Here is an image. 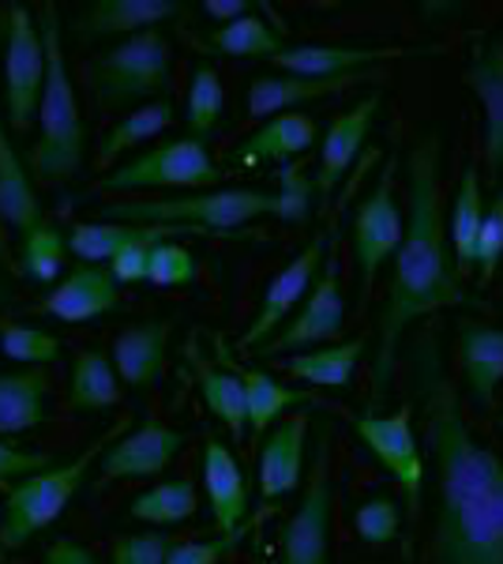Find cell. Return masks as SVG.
Masks as SVG:
<instances>
[{
	"instance_id": "obj_1",
	"label": "cell",
	"mask_w": 503,
	"mask_h": 564,
	"mask_svg": "<svg viewBox=\"0 0 503 564\" xmlns=\"http://www.w3.org/2000/svg\"><path fill=\"white\" fill-rule=\"evenodd\" d=\"M406 380L436 463V523L425 564H503V459L462 417L459 388L433 324L409 335Z\"/></svg>"
},
{
	"instance_id": "obj_2",
	"label": "cell",
	"mask_w": 503,
	"mask_h": 564,
	"mask_svg": "<svg viewBox=\"0 0 503 564\" xmlns=\"http://www.w3.org/2000/svg\"><path fill=\"white\" fill-rule=\"evenodd\" d=\"M409 174V215L406 234L391 260V286L380 313V339L372 358V395L369 411L387 399L395 380V358L402 350V335L420 316H433L440 308H478L481 297L466 290V282L455 268L451 241H447V218L440 196V135L425 132L406 154Z\"/></svg>"
},
{
	"instance_id": "obj_3",
	"label": "cell",
	"mask_w": 503,
	"mask_h": 564,
	"mask_svg": "<svg viewBox=\"0 0 503 564\" xmlns=\"http://www.w3.org/2000/svg\"><path fill=\"white\" fill-rule=\"evenodd\" d=\"M305 162H289L278 170V188H210V193L158 196V199H109L98 212L106 223L162 226V230H199L226 234L241 230L255 218L305 223L313 207V177H305Z\"/></svg>"
},
{
	"instance_id": "obj_4",
	"label": "cell",
	"mask_w": 503,
	"mask_h": 564,
	"mask_svg": "<svg viewBox=\"0 0 503 564\" xmlns=\"http://www.w3.org/2000/svg\"><path fill=\"white\" fill-rule=\"evenodd\" d=\"M42 50H45V87L39 106V140L31 148V177L45 185L79 177L87 154V124L79 113V98L64 65L61 12L53 4L42 8Z\"/></svg>"
},
{
	"instance_id": "obj_5",
	"label": "cell",
	"mask_w": 503,
	"mask_h": 564,
	"mask_svg": "<svg viewBox=\"0 0 503 564\" xmlns=\"http://www.w3.org/2000/svg\"><path fill=\"white\" fill-rule=\"evenodd\" d=\"M124 430H128V417H121V422H117L113 430H106L102 436H95V441H90L76 459L53 463V467L39 470V475L15 481L4 497L0 545H4V550H20V545H26L34 534H42L45 527L57 520L64 508H68V500L84 489L95 459L106 456V448L117 441V436H124Z\"/></svg>"
},
{
	"instance_id": "obj_6",
	"label": "cell",
	"mask_w": 503,
	"mask_h": 564,
	"mask_svg": "<svg viewBox=\"0 0 503 564\" xmlns=\"http://www.w3.org/2000/svg\"><path fill=\"white\" fill-rule=\"evenodd\" d=\"M90 90L102 109L121 106H147L166 98L173 76V50L162 31H143L121 39L98 61H90Z\"/></svg>"
},
{
	"instance_id": "obj_7",
	"label": "cell",
	"mask_w": 503,
	"mask_h": 564,
	"mask_svg": "<svg viewBox=\"0 0 503 564\" xmlns=\"http://www.w3.org/2000/svg\"><path fill=\"white\" fill-rule=\"evenodd\" d=\"M222 170L210 159L204 140H170L162 148H151L140 159L117 166L113 174L98 177L90 185V196H117V193H162V188H177V193H210L218 185Z\"/></svg>"
},
{
	"instance_id": "obj_8",
	"label": "cell",
	"mask_w": 503,
	"mask_h": 564,
	"mask_svg": "<svg viewBox=\"0 0 503 564\" xmlns=\"http://www.w3.org/2000/svg\"><path fill=\"white\" fill-rule=\"evenodd\" d=\"M395 159L383 162L376 174L372 193L353 212V260H357V279H361V305L369 302L372 282H376L380 268L398 252L406 223H402L398 199H395Z\"/></svg>"
},
{
	"instance_id": "obj_9",
	"label": "cell",
	"mask_w": 503,
	"mask_h": 564,
	"mask_svg": "<svg viewBox=\"0 0 503 564\" xmlns=\"http://www.w3.org/2000/svg\"><path fill=\"white\" fill-rule=\"evenodd\" d=\"M353 433L361 436V444L372 452V459L398 481L402 497H406L409 520L417 523L420 497H425V459H420L417 433H414V406H402V411H391V414H380V411L357 414Z\"/></svg>"
},
{
	"instance_id": "obj_10",
	"label": "cell",
	"mask_w": 503,
	"mask_h": 564,
	"mask_svg": "<svg viewBox=\"0 0 503 564\" xmlns=\"http://www.w3.org/2000/svg\"><path fill=\"white\" fill-rule=\"evenodd\" d=\"M331 249H335V223H327L324 230H316L313 241H308L305 249H300L297 257L271 279V286L263 290L260 308H255L249 332L237 339V347L260 350L263 343L282 332V321H286L297 305H305L308 290L316 286V279H319V271H324V260Z\"/></svg>"
},
{
	"instance_id": "obj_11",
	"label": "cell",
	"mask_w": 503,
	"mask_h": 564,
	"mask_svg": "<svg viewBox=\"0 0 503 564\" xmlns=\"http://www.w3.org/2000/svg\"><path fill=\"white\" fill-rule=\"evenodd\" d=\"M45 87V50L34 26L31 8H8V39H4V109L12 132H26L39 121Z\"/></svg>"
},
{
	"instance_id": "obj_12",
	"label": "cell",
	"mask_w": 503,
	"mask_h": 564,
	"mask_svg": "<svg viewBox=\"0 0 503 564\" xmlns=\"http://www.w3.org/2000/svg\"><path fill=\"white\" fill-rule=\"evenodd\" d=\"M282 564H331V433L319 430L313 475L294 520L282 531Z\"/></svg>"
},
{
	"instance_id": "obj_13",
	"label": "cell",
	"mask_w": 503,
	"mask_h": 564,
	"mask_svg": "<svg viewBox=\"0 0 503 564\" xmlns=\"http://www.w3.org/2000/svg\"><path fill=\"white\" fill-rule=\"evenodd\" d=\"M346 324V297H342V279H338V252L331 249L324 260V271H319L316 286L308 290L300 313L282 327L274 339H267L260 347V354L267 358H278V354H300L313 350L319 343H331L342 335Z\"/></svg>"
},
{
	"instance_id": "obj_14",
	"label": "cell",
	"mask_w": 503,
	"mask_h": 564,
	"mask_svg": "<svg viewBox=\"0 0 503 564\" xmlns=\"http://www.w3.org/2000/svg\"><path fill=\"white\" fill-rule=\"evenodd\" d=\"M466 84L478 95L484 113V135H481L484 177L496 185L503 177V26L473 39Z\"/></svg>"
},
{
	"instance_id": "obj_15",
	"label": "cell",
	"mask_w": 503,
	"mask_h": 564,
	"mask_svg": "<svg viewBox=\"0 0 503 564\" xmlns=\"http://www.w3.org/2000/svg\"><path fill=\"white\" fill-rule=\"evenodd\" d=\"M380 72H353V76H331V79H308V76H255L249 90H244V113L249 117H282L297 113V106L319 102V98H335L361 84H376Z\"/></svg>"
},
{
	"instance_id": "obj_16",
	"label": "cell",
	"mask_w": 503,
	"mask_h": 564,
	"mask_svg": "<svg viewBox=\"0 0 503 564\" xmlns=\"http://www.w3.org/2000/svg\"><path fill=\"white\" fill-rule=\"evenodd\" d=\"M188 436L181 430H170L162 422H143L135 433L117 436L102 456V470H98V481L109 486V481L121 478H154L170 467L173 459L181 456Z\"/></svg>"
},
{
	"instance_id": "obj_17",
	"label": "cell",
	"mask_w": 503,
	"mask_h": 564,
	"mask_svg": "<svg viewBox=\"0 0 503 564\" xmlns=\"http://www.w3.org/2000/svg\"><path fill=\"white\" fill-rule=\"evenodd\" d=\"M428 50H398V45H286L271 57V65L286 76H308V79H331V76H353L376 65H387L395 57H420Z\"/></svg>"
},
{
	"instance_id": "obj_18",
	"label": "cell",
	"mask_w": 503,
	"mask_h": 564,
	"mask_svg": "<svg viewBox=\"0 0 503 564\" xmlns=\"http://www.w3.org/2000/svg\"><path fill=\"white\" fill-rule=\"evenodd\" d=\"M455 361L462 384L478 406H492V395L503 384V327L459 316L455 321Z\"/></svg>"
},
{
	"instance_id": "obj_19",
	"label": "cell",
	"mask_w": 503,
	"mask_h": 564,
	"mask_svg": "<svg viewBox=\"0 0 503 564\" xmlns=\"http://www.w3.org/2000/svg\"><path fill=\"white\" fill-rule=\"evenodd\" d=\"M380 90H372L369 98H361L353 109H346L342 117H335L331 129L324 135V148H319V174H316V193L327 199L338 188V181L350 177L357 166V154H361L364 140L372 132V121L380 113Z\"/></svg>"
},
{
	"instance_id": "obj_20",
	"label": "cell",
	"mask_w": 503,
	"mask_h": 564,
	"mask_svg": "<svg viewBox=\"0 0 503 564\" xmlns=\"http://www.w3.org/2000/svg\"><path fill=\"white\" fill-rule=\"evenodd\" d=\"M34 308L45 316H57V321H64V324L98 321V316L117 313V308H121V286H117V279L109 275V268L79 263V268H72V275Z\"/></svg>"
},
{
	"instance_id": "obj_21",
	"label": "cell",
	"mask_w": 503,
	"mask_h": 564,
	"mask_svg": "<svg viewBox=\"0 0 503 564\" xmlns=\"http://www.w3.org/2000/svg\"><path fill=\"white\" fill-rule=\"evenodd\" d=\"M204 486L218 531H241L244 520H249V486H244L241 463L233 459V452L218 436H207L204 444Z\"/></svg>"
},
{
	"instance_id": "obj_22",
	"label": "cell",
	"mask_w": 503,
	"mask_h": 564,
	"mask_svg": "<svg viewBox=\"0 0 503 564\" xmlns=\"http://www.w3.org/2000/svg\"><path fill=\"white\" fill-rule=\"evenodd\" d=\"M181 12H185V4H177V0H98V4L79 8L76 31L84 39H102V34L132 39V34L154 31Z\"/></svg>"
},
{
	"instance_id": "obj_23",
	"label": "cell",
	"mask_w": 503,
	"mask_h": 564,
	"mask_svg": "<svg viewBox=\"0 0 503 564\" xmlns=\"http://www.w3.org/2000/svg\"><path fill=\"white\" fill-rule=\"evenodd\" d=\"M319 135V124L313 121L308 113H282V117H271L255 129L249 140L237 148V166H267V162H278V166H289L297 162L300 154L316 143Z\"/></svg>"
},
{
	"instance_id": "obj_24",
	"label": "cell",
	"mask_w": 503,
	"mask_h": 564,
	"mask_svg": "<svg viewBox=\"0 0 503 564\" xmlns=\"http://www.w3.org/2000/svg\"><path fill=\"white\" fill-rule=\"evenodd\" d=\"M305 441H308V417H289L278 430L263 436L260 448V494L278 500L294 494L305 478Z\"/></svg>"
},
{
	"instance_id": "obj_25",
	"label": "cell",
	"mask_w": 503,
	"mask_h": 564,
	"mask_svg": "<svg viewBox=\"0 0 503 564\" xmlns=\"http://www.w3.org/2000/svg\"><path fill=\"white\" fill-rule=\"evenodd\" d=\"M170 335H173V321H143L117 335L113 343L117 377L132 388H151L166 372Z\"/></svg>"
},
{
	"instance_id": "obj_26",
	"label": "cell",
	"mask_w": 503,
	"mask_h": 564,
	"mask_svg": "<svg viewBox=\"0 0 503 564\" xmlns=\"http://www.w3.org/2000/svg\"><path fill=\"white\" fill-rule=\"evenodd\" d=\"M218 354L226 358V343L222 339H218ZM226 366H230L237 377H241V384H244V417H249L252 436H263L271 430L274 417L294 411V406L316 403L313 391L286 388L282 380H274L271 372H263V369H244V366H237L233 358H226Z\"/></svg>"
},
{
	"instance_id": "obj_27",
	"label": "cell",
	"mask_w": 503,
	"mask_h": 564,
	"mask_svg": "<svg viewBox=\"0 0 503 564\" xmlns=\"http://www.w3.org/2000/svg\"><path fill=\"white\" fill-rule=\"evenodd\" d=\"M50 377L42 369L0 372V436H20L50 422Z\"/></svg>"
},
{
	"instance_id": "obj_28",
	"label": "cell",
	"mask_w": 503,
	"mask_h": 564,
	"mask_svg": "<svg viewBox=\"0 0 503 564\" xmlns=\"http://www.w3.org/2000/svg\"><path fill=\"white\" fill-rule=\"evenodd\" d=\"M0 215H4V226H12L15 234H26L31 226L42 223L34 177L23 166L20 154H15L12 140H8L4 121H0Z\"/></svg>"
},
{
	"instance_id": "obj_29",
	"label": "cell",
	"mask_w": 503,
	"mask_h": 564,
	"mask_svg": "<svg viewBox=\"0 0 503 564\" xmlns=\"http://www.w3.org/2000/svg\"><path fill=\"white\" fill-rule=\"evenodd\" d=\"M286 34L274 23H267L260 15V8L249 12L244 20L226 23V26H210L204 39H192L204 53H215V57H263L271 61L278 50H286Z\"/></svg>"
},
{
	"instance_id": "obj_30",
	"label": "cell",
	"mask_w": 503,
	"mask_h": 564,
	"mask_svg": "<svg viewBox=\"0 0 503 564\" xmlns=\"http://www.w3.org/2000/svg\"><path fill=\"white\" fill-rule=\"evenodd\" d=\"M484 218V196H481V170L466 166L459 181V193L451 199V218H447V241L459 275L473 271V252H478V230Z\"/></svg>"
},
{
	"instance_id": "obj_31",
	"label": "cell",
	"mask_w": 503,
	"mask_h": 564,
	"mask_svg": "<svg viewBox=\"0 0 503 564\" xmlns=\"http://www.w3.org/2000/svg\"><path fill=\"white\" fill-rule=\"evenodd\" d=\"M173 124V102L170 98H158V102H147V106H135L132 113L121 117V121L113 124L102 143H98L95 151V162L98 170H109L121 154H128L132 148H140V143L154 140V135H162Z\"/></svg>"
},
{
	"instance_id": "obj_32",
	"label": "cell",
	"mask_w": 503,
	"mask_h": 564,
	"mask_svg": "<svg viewBox=\"0 0 503 564\" xmlns=\"http://www.w3.org/2000/svg\"><path fill=\"white\" fill-rule=\"evenodd\" d=\"M188 358L196 366V377H199V395H204L207 411L218 417V422L230 430L237 441L249 430V417H244V384L233 369H222V366H207L204 354L196 347H188Z\"/></svg>"
},
{
	"instance_id": "obj_33",
	"label": "cell",
	"mask_w": 503,
	"mask_h": 564,
	"mask_svg": "<svg viewBox=\"0 0 503 564\" xmlns=\"http://www.w3.org/2000/svg\"><path fill=\"white\" fill-rule=\"evenodd\" d=\"M361 354H364V339H346V343H335V347L289 354V358L282 361V369L313 388H346L353 380V369H357V361H361Z\"/></svg>"
},
{
	"instance_id": "obj_34",
	"label": "cell",
	"mask_w": 503,
	"mask_h": 564,
	"mask_svg": "<svg viewBox=\"0 0 503 564\" xmlns=\"http://www.w3.org/2000/svg\"><path fill=\"white\" fill-rule=\"evenodd\" d=\"M72 411L90 414L106 411V406L121 403V377L113 369V358H106L102 350H84L72 366V388H68Z\"/></svg>"
},
{
	"instance_id": "obj_35",
	"label": "cell",
	"mask_w": 503,
	"mask_h": 564,
	"mask_svg": "<svg viewBox=\"0 0 503 564\" xmlns=\"http://www.w3.org/2000/svg\"><path fill=\"white\" fill-rule=\"evenodd\" d=\"M199 512V494L188 478H170L162 486L147 489L128 505V516L132 520H143L151 527H173V523H185L192 516Z\"/></svg>"
},
{
	"instance_id": "obj_36",
	"label": "cell",
	"mask_w": 503,
	"mask_h": 564,
	"mask_svg": "<svg viewBox=\"0 0 503 564\" xmlns=\"http://www.w3.org/2000/svg\"><path fill=\"white\" fill-rule=\"evenodd\" d=\"M64 257H68V234H61L45 218L26 234H20V268L26 279L53 282L64 271Z\"/></svg>"
},
{
	"instance_id": "obj_37",
	"label": "cell",
	"mask_w": 503,
	"mask_h": 564,
	"mask_svg": "<svg viewBox=\"0 0 503 564\" xmlns=\"http://www.w3.org/2000/svg\"><path fill=\"white\" fill-rule=\"evenodd\" d=\"M222 106H226V90H222V76H218L210 65H199L192 72L188 84V132L192 140H207V135L218 132L222 124Z\"/></svg>"
},
{
	"instance_id": "obj_38",
	"label": "cell",
	"mask_w": 503,
	"mask_h": 564,
	"mask_svg": "<svg viewBox=\"0 0 503 564\" xmlns=\"http://www.w3.org/2000/svg\"><path fill=\"white\" fill-rule=\"evenodd\" d=\"M135 234L140 226L128 223H76L68 230V249L84 263H109Z\"/></svg>"
},
{
	"instance_id": "obj_39",
	"label": "cell",
	"mask_w": 503,
	"mask_h": 564,
	"mask_svg": "<svg viewBox=\"0 0 503 564\" xmlns=\"http://www.w3.org/2000/svg\"><path fill=\"white\" fill-rule=\"evenodd\" d=\"M0 354L20 361L26 369H39L61 358V339L31 324H8V327H0Z\"/></svg>"
},
{
	"instance_id": "obj_40",
	"label": "cell",
	"mask_w": 503,
	"mask_h": 564,
	"mask_svg": "<svg viewBox=\"0 0 503 564\" xmlns=\"http://www.w3.org/2000/svg\"><path fill=\"white\" fill-rule=\"evenodd\" d=\"M166 234H173V230H162V226H140V234H135V238L128 241L113 260H109V275L117 279V286H135V282L147 279L151 252L158 241H166Z\"/></svg>"
},
{
	"instance_id": "obj_41",
	"label": "cell",
	"mask_w": 503,
	"mask_h": 564,
	"mask_svg": "<svg viewBox=\"0 0 503 564\" xmlns=\"http://www.w3.org/2000/svg\"><path fill=\"white\" fill-rule=\"evenodd\" d=\"M503 260V188L492 196V204H484V218L478 230V252H473V271L478 282H492Z\"/></svg>"
},
{
	"instance_id": "obj_42",
	"label": "cell",
	"mask_w": 503,
	"mask_h": 564,
	"mask_svg": "<svg viewBox=\"0 0 503 564\" xmlns=\"http://www.w3.org/2000/svg\"><path fill=\"white\" fill-rule=\"evenodd\" d=\"M353 527L369 545H387L395 542L398 527H402V512H398V500L395 497H372L357 508Z\"/></svg>"
},
{
	"instance_id": "obj_43",
	"label": "cell",
	"mask_w": 503,
	"mask_h": 564,
	"mask_svg": "<svg viewBox=\"0 0 503 564\" xmlns=\"http://www.w3.org/2000/svg\"><path fill=\"white\" fill-rule=\"evenodd\" d=\"M147 282H154V286H188V282H196V257L177 241H158L151 252Z\"/></svg>"
},
{
	"instance_id": "obj_44",
	"label": "cell",
	"mask_w": 503,
	"mask_h": 564,
	"mask_svg": "<svg viewBox=\"0 0 503 564\" xmlns=\"http://www.w3.org/2000/svg\"><path fill=\"white\" fill-rule=\"evenodd\" d=\"M244 534H249V523L241 531L222 534V539H210V542H173L166 564H222V557H230Z\"/></svg>"
},
{
	"instance_id": "obj_45",
	"label": "cell",
	"mask_w": 503,
	"mask_h": 564,
	"mask_svg": "<svg viewBox=\"0 0 503 564\" xmlns=\"http://www.w3.org/2000/svg\"><path fill=\"white\" fill-rule=\"evenodd\" d=\"M57 456L53 452H31V448H15V444L0 441V489H12L15 481L39 475V470L53 467Z\"/></svg>"
},
{
	"instance_id": "obj_46",
	"label": "cell",
	"mask_w": 503,
	"mask_h": 564,
	"mask_svg": "<svg viewBox=\"0 0 503 564\" xmlns=\"http://www.w3.org/2000/svg\"><path fill=\"white\" fill-rule=\"evenodd\" d=\"M173 539H166L162 531L147 534H124L113 542V564H166Z\"/></svg>"
},
{
	"instance_id": "obj_47",
	"label": "cell",
	"mask_w": 503,
	"mask_h": 564,
	"mask_svg": "<svg viewBox=\"0 0 503 564\" xmlns=\"http://www.w3.org/2000/svg\"><path fill=\"white\" fill-rule=\"evenodd\" d=\"M42 564H98L95 550H87L84 542H72V539H57L45 550Z\"/></svg>"
},
{
	"instance_id": "obj_48",
	"label": "cell",
	"mask_w": 503,
	"mask_h": 564,
	"mask_svg": "<svg viewBox=\"0 0 503 564\" xmlns=\"http://www.w3.org/2000/svg\"><path fill=\"white\" fill-rule=\"evenodd\" d=\"M249 12H255V8L252 4H241V0H210V4H204V15H210V20H215V26L237 23V20H244Z\"/></svg>"
},
{
	"instance_id": "obj_49",
	"label": "cell",
	"mask_w": 503,
	"mask_h": 564,
	"mask_svg": "<svg viewBox=\"0 0 503 564\" xmlns=\"http://www.w3.org/2000/svg\"><path fill=\"white\" fill-rule=\"evenodd\" d=\"M12 297H15V290H12V286H8V282H4V279H0V308H4L8 302H12Z\"/></svg>"
},
{
	"instance_id": "obj_50",
	"label": "cell",
	"mask_w": 503,
	"mask_h": 564,
	"mask_svg": "<svg viewBox=\"0 0 503 564\" xmlns=\"http://www.w3.org/2000/svg\"><path fill=\"white\" fill-rule=\"evenodd\" d=\"M8 257V241H4V215H0V260Z\"/></svg>"
},
{
	"instance_id": "obj_51",
	"label": "cell",
	"mask_w": 503,
	"mask_h": 564,
	"mask_svg": "<svg viewBox=\"0 0 503 564\" xmlns=\"http://www.w3.org/2000/svg\"><path fill=\"white\" fill-rule=\"evenodd\" d=\"M4 39H8V23L0 20V50H4Z\"/></svg>"
},
{
	"instance_id": "obj_52",
	"label": "cell",
	"mask_w": 503,
	"mask_h": 564,
	"mask_svg": "<svg viewBox=\"0 0 503 564\" xmlns=\"http://www.w3.org/2000/svg\"><path fill=\"white\" fill-rule=\"evenodd\" d=\"M500 430H503V417H500Z\"/></svg>"
}]
</instances>
